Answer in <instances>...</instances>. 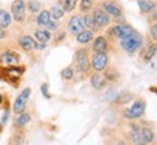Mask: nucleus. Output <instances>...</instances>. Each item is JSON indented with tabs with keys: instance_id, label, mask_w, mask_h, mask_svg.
<instances>
[{
	"instance_id": "obj_24",
	"label": "nucleus",
	"mask_w": 157,
	"mask_h": 145,
	"mask_svg": "<svg viewBox=\"0 0 157 145\" xmlns=\"http://www.w3.org/2000/svg\"><path fill=\"white\" fill-rule=\"evenodd\" d=\"M137 125H132L131 126V141L134 142V144H141V132Z\"/></svg>"
},
{
	"instance_id": "obj_2",
	"label": "nucleus",
	"mask_w": 157,
	"mask_h": 145,
	"mask_svg": "<svg viewBox=\"0 0 157 145\" xmlns=\"http://www.w3.org/2000/svg\"><path fill=\"white\" fill-rule=\"evenodd\" d=\"M74 65L80 72H87L90 70V60L86 50H78L74 54Z\"/></svg>"
},
{
	"instance_id": "obj_26",
	"label": "nucleus",
	"mask_w": 157,
	"mask_h": 145,
	"mask_svg": "<svg viewBox=\"0 0 157 145\" xmlns=\"http://www.w3.org/2000/svg\"><path fill=\"white\" fill-rule=\"evenodd\" d=\"M60 74H61L63 80H71L74 77V70H73V67H66V68H63Z\"/></svg>"
},
{
	"instance_id": "obj_33",
	"label": "nucleus",
	"mask_w": 157,
	"mask_h": 145,
	"mask_svg": "<svg viewBox=\"0 0 157 145\" xmlns=\"http://www.w3.org/2000/svg\"><path fill=\"white\" fill-rule=\"evenodd\" d=\"M150 32H151L153 41H156V39H157V26H156V25H151V28H150Z\"/></svg>"
},
{
	"instance_id": "obj_12",
	"label": "nucleus",
	"mask_w": 157,
	"mask_h": 145,
	"mask_svg": "<svg viewBox=\"0 0 157 145\" xmlns=\"http://www.w3.org/2000/svg\"><path fill=\"white\" fill-rule=\"evenodd\" d=\"M35 42L36 41L32 36H29V35H23V36L19 38V45L25 51H35Z\"/></svg>"
},
{
	"instance_id": "obj_10",
	"label": "nucleus",
	"mask_w": 157,
	"mask_h": 145,
	"mask_svg": "<svg viewBox=\"0 0 157 145\" xmlns=\"http://www.w3.org/2000/svg\"><path fill=\"white\" fill-rule=\"evenodd\" d=\"M92 48L95 52H106L109 45H108V39L105 36L99 35L98 38H93V44H92Z\"/></svg>"
},
{
	"instance_id": "obj_8",
	"label": "nucleus",
	"mask_w": 157,
	"mask_h": 145,
	"mask_svg": "<svg viewBox=\"0 0 157 145\" xmlns=\"http://www.w3.org/2000/svg\"><path fill=\"white\" fill-rule=\"evenodd\" d=\"M92 15H93V19H95V22H96V26L99 29L106 28L108 25H109V22H111L109 15L103 9H95V12Z\"/></svg>"
},
{
	"instance_id": "obj_17",
	"label": "nucleus",
	"mask_w": 157,
	"mask_h": 145,
	"mask_svg": "<svg viewBox=\"0 0 157 145\" xmlns=\"http://www.w3.org/2000/svg\"><path fill=\"white\" fill-rule=\"evenodd\" d=\"M51 20V15H50V10H42L39 12L38 17H36V23H38L39 28H45L47 23Z\"/></svg>"
},
{
	"instance_id": "obj_5",
	"label": "nucleus",
	"mask_w": 157,
	"mask_h": 145,
	"mask_svg": "<svg viewBox=\"0 0 157 145\" xmlns=\"http://www.w3.org/2000/svg\"><path fill=\"white\" fill-rule=\"evenodd\" d=\"M108 62H109V58H108L106 52H95L92 57L90 65L93 67L95 71H105L108 67Z\"/></svg>"
},
{
	"instance_id": "obj_21",
	"label": "nucleus",
	"mask_w": 157,
	"mask_h": 145,
	"mask_svg": "<svg viewBox=\"0 0 157 145\" xmlns=\"http://www.w3.org/2000/svg\"><path fill=\"white\" fill-rule=\"evenodd\" d=\"M29 121H31V116L23 110V112H21V113H17L16 119H15V126H19V128H21V126H25Z\"/></svg>"
},
{
	"instance_id": "obj_29",
	"label": "nucleus",
	"mask_w": 157,
	"mask_h": 145,
	"mask_svg": "<svg viewBox=\"0 0 157 145\" xmlns=\"http://www.w3.org/2000/svg\"><path fill=\"white\" fill-rule=\"evenodd\" d=\"M103 76H105V78H106V80H111V81H113V80H117V78L119 77V74H118V71H117V70H113V68H111V70H108V71L105 72Z\"/></svg>"
},
{
	"instance_id": "obj_28",
	"label": "nucleus",
	"mask_w": 157,
	"mask_h": 145,
	"mask_svg": "<svg viewBox=\"0 0 157 145\" xmlns=\"http://www.w3.org/2000/svg\"><path fill=\"white\" fill-rule=\"evenodd\" d=\"M92 6H93V2L92 0H80V12H89L92 9Z\"/></svg>"
},
{
	"instance_id": "obj_35",
	"label": "nucleus",
	"mask_w": 157,
	"mask_h": 145,
	"mask_svg": "<svg viewBox=\"0 0 157 145\" xmlns=\"http://www.w3.org/2000/svg\"><path fill=\"white\" fill-rule=\"evenodd\" d=\"M5 36H6V29L0 28V38H5Z\"/></svg>"
},
{
	"instance_id": "obj_30",
	"label": "nucleus",
	"mask_w": 157,
	"mask_h": 145,
	"mask_svg": "<svg viewBox=\"0 0 157 145\" xmlns=\"http://www.w3.org/2000/svg\"><path fill=\"white\" fill-rule=\"evenodd\" d=\"M45 28L48 29V31H56V29L58 28V23H57V20H52V19H51L50 22L47 23V26H45Z\"/></svg>"
},
{
	"instance_id": "obj_25",
	"label": "nucleus",
	"mask_w": 157,
	"mask_h": 145,
	"mask_svg": "<svg viewBox=\"0 0 157 145\" xmlns=\"http://www.w3.org/2000/svg\"><path fill=\"white\" fill-rule=\"evenodd\" d=\"M156 50H157V46H156V44L153 42V44L147 48L146 54H144V60H146V62H150L153 60V57L156 55Z\"/></svg>"
},
{
	"instance_id": "obj_14",
	"label": "nucleus",
	"mask_w": 157,
	"mask_h": 145,
	"mask_svg": "<svg viewBox=\"0 0 157 145\" xmlns=\"http://www.w3.org/2000/svg\"><path fill=\"white\" fill-rule=\"evenodd\" d=\"M137 5H138V9H140L141 13H150L156 9V3L153 2V0H138L137 2Z\"/></svg>"
},
{
	"instance_id": "obj_1",
	"label": "nucleus",
	"mask_w": 157,
	"mask_h": 145,
	"mask_svg": "<svg viewBox=\"0 0 157 145\" xmlns=\"http://www.w3.org/2000/svg\"><path fill=\"white\" fill-rule=\"evenodd\" d=\"M141 45H143V36L138 32L121 39V48L128 54H134L135 51H138L141 48Z\"/></svg>"
},
{
	"instance_id": "obj_9",
	"label": "nucleus",
	"mask_w": 157,
	"mask_h": 145,
	"mask_svg": "<svg viewBox=\"0 0 157 145\" xmlns=\"http://www.w3.org/2000/svg\"><path fill=\"white\" fill-rule=\"evenodd\" d=\"M106 81L108 80L105 78V76H102L101 71H96L95 74H92V77H90V86L95 90H102L106 86Z\"/></svg>"
},
{
	"instance_id": "obj_13",
	"label": "nucleus",
	"mask_w": 157,
	"mask_h": 145,
	"mask_svg": "<svg viewBox=\"0 0 157 145\" xmlns=\"http://www.w3.org/2000/svg\"><path fill=\"white\" fill-rule=\"evenodd\" d=\"M0 60L6 65H16L17 62H19V57H17V54L12 52V51H6L5 54L0 57Z\"/></svg>"
},
{
	"instance_id": "obj_15",
	"label": "nucleus",
	"mask_w": 157,
	"mask_h": 145,
	"mask_svg": "<svg viewBox=\"0 0 157 145\" xmlns=\"http://www.w3.org/2000/svg\"><path fill=\"white\" fill-rule=\"evenodd\" d=\"M50 39H51V34L45 28H41V29H36V31H35V41L42 42V44H47Z\"/></svg>"
},
{
	"instance_id": "obj_19",
	"label": "nucleus",
	"mask_w": 157,
	"mask_h": 145,
	"mask_svg": "<svg viewBox=\"0 0 157 145\" xmlns=\"http://www.w3.org/2000/svg\"><path fill=\"white\" fill-rule=\"evenodd\" d=\"M141 132V144H150L154 139V134L150 128H143L140 129Z\"/></svg>"
},
{
	"instance_id": "obj_23",
	"label": "nucleus",
	"mask_w": 157,
	"mask_h": 145,
	"mask_svg": "<svg viewBox=\"0 0 157 145\" xmlns=\"http://www.w3.org/2000/svg\"><path fill=\"white\" fill-rule=\"evenodd\" d=\"M58 5L61 6L64 12H73L74 7L77 6V0H60Z\"/></svg>"
},
{
	"instance_id": "obj_4",
	"label": "nucleus",
	"mask_w": 157,
	"mask_h": 145,
	"mask_svg": "<svg viewBox=\"0 0 157 145\" xmlns=\"http://www.w3.org/2000/svg\"><path fill=\"white\" fill-rule=\"evenodd\" d=\"M26 16V5L23 0H13L12 3V19L16 22H23Z\"/></svg>"
},
{
	"instance_id": "obj_11",
	"label": "nucleus",
	"mask_w": 157,
	"mask_h": 145,
	"mask_svg": "<svg viewBox=\"0 0 157 145\" xmlns=\"http://www.w3.org/2000/svg\"><path fill=\"white\" fill-rule=\"evenodd\" d=\"M102 9L106 12L109 16H115V17H121L122 16V10H121V7L112 2H105L103 5H102Z\"/></svg>"
},
{
	"instance_id": "obj_31",
	"label": "nucleus",
	"mask_w": 157,
	"mask_h": 145,
	"mask_svg": "<svg viewBox=\"0 0 157 145\" xmlns=\"http://www.w3.org/2000/svg\"><path fill=\"white\" fill-rule=\"evenodd\" d=\"M41 91H42V95H44L47 99H50V97H51L50 91H48V84H47V83H44L42 86H41Z\"/></svg>"
},
{
	"instance_id": "obj_7",
	"label": "nucleus",
	"mask_w": 157,
	"mask_h": 145,
	"mask_svg": "<svg viewBox=\"0 0 157 145\" xmlns=\"http://www.w3.org/2000/svg\"><path fill=\"white\" fill-rule=\"evenodd\" d=\"M84 20H83V16H80V15H74L71 16L70 19V22H68V32L71 35H77L78 32H82L84 31Z\"/></svg>"
},
{
	"instance_id": "obj_18",
	"label": "nucleus",
	"mask_w": 157,
	"mask_h": 145,
	"mask_svg": "<svg viewBox=\"0 0 157 145\" xmlns=\"http://www.w3.org/2000/svg\"><path fill=\"white\" fill-rule=\"evenodd\" d=\"M12 23V16L9 12L3 10V9H0V28L3 29H7L10 26Z\"/></svg>"
},
{
	"instance_id": "obj_3",
	"label": "nucleus",
	"mask_w": 157,
	"mask_h": 145,
	"mask_svg": "<svg viewBox=\"0 0 157 145\" xmlns=\"http://www.w3.org/2000/svg\"><path fill=\"white\" fill-rule=\"evenodd\" d=\"M144 112H146V102L143 99H138L137 102H134L132 106L124 112V116L127 119H138L144 115Z\"/></svg>"
},
{
	"instance_id": "obj_22",
	"label": "nucleus",
	"mask_w": 157,
	"mask_h": 145,
	"mask_svg": "<svg viewBox=\"0 0 157 145\" xmlns=\"http://www.w3.org/2000/svg\"><path fill=\"white\" fill-rule=\"evenodd\" d=\"M64 13H66V12L63 10V7L60 5H54L52 7H51V10H50L51 19H54V20H60V19L64 16Z\"/></svg>"
},
{
	"instance_id": "obj_16",
	"label": "nucleus",
	"mask_w": 157,
	"mask_h": 145,
	"mask_svg": "<svg viewBox=\"0 0 157 145\" xmlns=\"http://www.w3.org/2000/svg\"><path fill=\"white\" fill-rule=\"evenodd\" d=\"M76 38H77L78 44H89L93 39V32L92 31H82L76 35Z\"/></svg>"
},
{
	"instance_id": "obj_32",
	"label": "nucleus",
	"mask_w": 157,
	"mask_h": 145,
	"mask_svg": "<svg viewBox=\"0 0 157 145\" xmlns=\"http://www.w3.org/2000/svg\"><path fill=\"white\" fill-rule=\"evenodd\" d=\"M119 97H122V99H117V103H125V102H128L129 99H131V95H122V96H119Z\"/></svg>"
},
{
	"instance_id": "obj_27",
	"label": "nucleus",
	"mask_w": 157,
	"mask_h": 145,
	"mask_svg": "<svg viewBox=\"0 0 157 145\" xmlns=\"http://www.w3.org/2000/svg\"><path fill=\"white\" fill-rule=\"evenodd\" d=\"M26 6H28V10L31 13H38L39 9H41V3H39L38 0H29Z\"/></svg>"
},
{
	"instance_id": "obj_6",
	"label": "nucleus",
	"mask_w": 157,
	"mask_h": 145,
	"mask_svg": "<svg viewBox=\"0 0 157 145\" xmlns=\"http://www.w3.org/2000/svg\"><path fill=\"white\" fill-rule=\"evenodd\" d=\"M29 95H31V89L26 87V89H23L22 93L16 97V100H15V103H13V112H15V113H21V112L25 110Z\"/></svg>"
},
{
	"instance_id": "obj_34",
	"label": "nucleus",
	"mask_w": 157,
	"mask_h": 145,
	"mask_svg": "<svg viewBox=\"0 0 157 145\" xmlns=\"http://www.w3.org/2000/svg\"><path fill=\"white\" fill-rule=\"evenodd\" d=\"M9 115H10V112H9V110H7L5 115H3V119H2V125H5V123L7 122V119H9Z\"/></svg>"
},
{
	"instance_id": "obj_20",
	"label": "nucleus",
	"mask_w": 157,
	"mask_h": 145,
	"mask_svg": "<svg viewBox=\"0 0 157 145\" xmlns=\"http://www.w3.org/2000/svg\"><path fill=\"white\" fill-rule=\"evenodd\" d=\"M83 20H84V26L89 28L92 32L99 31V28L96 26V22H95V19H93V15H92V13H86L83 16Z\"/></svg>"
},
{
	"instance_id": "obj_36",
	"label": "nucleus",
	"mask_w": 157,
	"mask_h": 145,
	"mask_svg": "<svg viewBox=\"0 0 157 145\" xmlns=\"http://www.w3.org/2000/svg\"><path fill=\"white\" fill-rule=\"evenodd\" d=\"M2 102H3V96L0 95V105H2Z\"/></svg>"
}]
</instances>
